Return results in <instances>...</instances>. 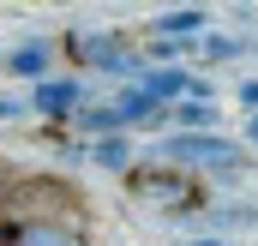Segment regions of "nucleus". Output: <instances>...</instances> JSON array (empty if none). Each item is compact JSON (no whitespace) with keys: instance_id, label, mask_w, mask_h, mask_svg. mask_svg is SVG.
I'll return each instance as SVG.
<instances>
[{"instance_id":"7ed1b4c3","label":"nucleus","mask_w":258,"mask_h":246,"mask_svg":"<svg viewBox=\"0 0 258 246\" xmlns=\"http://www.w3.org/2000/svg\"><path fill=\"white\" fill-rule=\"evenodd\" d=\"M12 246H84V234H72L66 222H42V216H30V222L12 228Z\"/></svg>"},{"instance_id":"6e6552de","label":"nucleus","mask_w":258,"mask_h":246,"mask_svg":"<svg viewBox=\"0 0 258 246\" xmlns=\"http://www.w3.org/2000/svg\"><path fill=\"white\" fill-rule=\"evenodd\" d=\"M12 66H18V72H42V66H48V48H42V42H30V48H18V54H12Z\"/></svg>"},{"instance_id":"0eeeda50","label":"nucleus","mask_w":258,"mask_h":246,"mask_svg":"<svg viewBox=\"0 0 258 246\" xmlns=\"http://www.w3.org/2000/svg\"><path fill=\"white\" fill-rule=\"evenodd\" d=\"M198 24H204V12H192V6H186V12H168V18H162L156 30H174V36H192Z\"/></svg>"},{"instance_id":"423d86ee","label":"nucleus","mask_w":258,"mask_h":246,"mask_svg":"<svg viewBox=\"0 0 258 246\" xmlns=\"http://www.w3.org/2000/svg\"><path fill=\"white\" fill-rule=\"evenodd\" d=\"M150 108H156V102H150L144 90H126V96L114 102V114H120V126H126V120H138V114H150Z\"/></svg>"},{"instance_id":"20e7f679","label":"nucleus","mask_w":258,"mask_h":246,"mask_svg":"<svg viewBox=\"0 0 258 246\" xmlns=\"http://www.w3.org/2000/svg\"><path fill=\"white\" fill-rule=\"evenodd\" d=\"M30 102H36L42 114H60V108H78V102H84V84H78V78H54V84H42Z\"/></svg>"},{"instance_id":"ddd939ff","label":"nucleus","mask_w":258,"mask_h":246,"mask_svg":"<svg viewBox=\"0 0 258 246\" xmlns=\"http://www.w3.org/2000/svg\"><path fill=\"white\" fill-rule=\"evenodd\" d=\"M198 246H216V240H198Z\"/></svg>"},{"instance_id":"f8f14e48","label":"nucleus","mask_w":258,"mask_h":246,"mask_svg":"<svg viewBox=\"0 0 258 246\" xmlns=\"http://www.w3.org/2000/svg\"><path fill=\"white\" fill-rule=\"evenodd\" d=\"M246 132H252V144H258V114H252V126H246Z\"/></svg>"},{"instance_id":"1a4fd4ad","label":"nucleus","mask_w":258,"mask_h":246,"mask_svg":"<svg viewBox=\"0 0 258 246\" xmlns=\"http://www.w3.org/2000/svg\"><path fill=\"white\" fill-rule=\"evenodd\" d=\"M84 126H96V132H108V126H120L114 108H96V114H84Z\"/></svg>"},{"instance_id":"f257e3e1","label":"nucleus","mask_w":258,"mask_h":246,"mask_svg":"<svg viewBox=\"0 0 258 246\" xmlns=\"http://www.w3.org/2000/svg\"><path fill=\"white\" fill-rule=\"evenodd\" d=\"M162 156H168V162H192V168H234V162H240V144L186 132V138H162Z\"/></svg>"},{"instance_id":"f03ea898","label":"nucleus","mask_w":258,"mask_h":246,"mask_svg":"<svg viewBox=\"0 0 258 246\" xmlns=\"http://www.w3.org/2000/svg\"><path fill=\"white\" fill-rule=\"evenodd\" d=\"M66 48H72L84 66H108V72H126V66H132V54L114 42V36H84V30H72Z\"/></svg>"},{"instance_id":"39448f33","label":"nucleus","mask_w":258,"mask_h":246,"mask_svg":"<svg viewBox=\"0 0 258 246\" xmlns=\"http://www.w3.org/2000/svg\"><path fill=\"white\" fill-rule=\"evenodd\" d=\"M186 84H192V78H186V72H168V66L144 72V96H150V102H156V96H180Z\"/></svg>"},{"instance_id":"9d476101","label":"nucleus","mask_w":258,"mask_h":246,"mask_svg":"<svg viewBox=\"0 0 258 246\" xmlns=\"http://www.w3.org/2000/svg\"><path fill=\"white\" fill-rule=\"evenodd\" d=\"M96 156H102V162H108V168H120V162H126V144H114V138H108V144H102V150H96Z\"/></svg>"},{"instance_id":"9b49d317","label":"nucleus","mask_w":258,"mask_h":246,"mask_svg":"<svg viewBox=\"0 0 258 246\" xmlns=\"http://www.w3.org/2000/svg\"><path fill=\"white\" fill-rule=\"evenodd\" d=\"M6 114H12V102H6V96H0V120H6Z\"/></svg>"}]
</instances>
